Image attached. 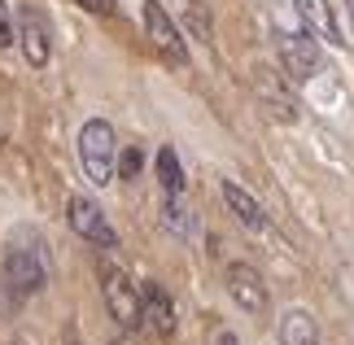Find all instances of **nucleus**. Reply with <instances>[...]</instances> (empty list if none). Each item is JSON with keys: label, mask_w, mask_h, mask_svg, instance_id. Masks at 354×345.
Masks as SVG:
<instances>
[{"label": "nucleus", "mask_w": 354, "mask_h": 345, "mask_svg": "<svg viewBox=\"0 0 354 345\" xmlns=\"http://www.w3.org/2000/svg\"><path fill=\"white\" fill-rule=\"evenodd\" d=\"M276 48H280V66H284V79H289V84H306V79L319 71V48H315V39H310V35L280 31L276 35Z\"/></svg>", "instance_id": "nucleus-6"}, {"label": "nucleus", "mask_w": 354, "mask_h": 345, "mask_svg": "<svg viewBox=\"0 0 354 345\" xmlns=\"http://www.w3.org/2000/svg\"><path fill=\"white\" fill-rule=\"evenodd\" d=\"M75 5H84L88 13H110V9H114V0H75Z\"/></svg>", "instance_id": "nucleus-18"}, {"label": "nucleus", "mask_w": 354, "mask_h": 345, "mask_svg": "<svg viewBox=\"0 0 354 345\" xmlns=\"http://www.w3.org/2000/svg\"><path fill=\"white\" fill-rule=\"evenodd\" d=\"M140 18H145V31H149V39H153V48L162 53V57H167L171 66H188V44H184V35L175 31L171 13L162 9L158 0H145Z\"/></svg>", "instance_id": "nucleus-4"}, {"label": "nucleus", "mask_w": 354, "mask_h": 345, "mask_svg": "<svg viewBox=\"0 0 354 345\" xmlns=\"http://www.w3.org/2000/svg\"><path fill=\"white\" fill-rule=\"evenodd\" d=\"M13 44V18H9V5L0 0V48Z\"/></svg>", "instance_id": "nucleus-16"}, {"label": "nucleus", "mask_w": 354, "mask_h": 345, "mask_svg": "<svg viewBox=\"0 0 354 345\" xmlns=\"http://www.w3.org/2000/svg\"><path fill=\"white\" fill-rule=\"evenodd\" d=\"M162 223H167L171 236H193V232H197L193 205H188L184 192H162Z\"/></svg>", "instance_id": "nucleus-13"}, {"label": "nucleus", "mask_w": 354, "mask_h": 345, "mask_svg": "<svg viewBox=\"0 0 354 345\" xmlns=\"http://www.w3.org/2000/svg\"><path fill=\"white\" fill-rule=\"evenodd\" d=\"M101 297H105V310H110V319L122 328V333H136V328L145 324V315H140V288H136L127 280V271L114 267L110 258H101Z\"/></svg>", "instance_id": "nucleus-2"}, {"label": "nucleus", "mask_w": 354, "mask_h": 345, "mask_svg": "<svg viewBox=\"0 0 354 345\" xmlns=\"http://www.w3.org/2000/svg\"><path fill=\"white\" fill-rule=\"evenodd\" d=\"M223 201H227V210H232V214H236L250 232H258V236H267V232H271L267 214H263V205H258L250 192L236 184V179H223Z\"/></svg>", "instance_id": "nucleus-9"}, {"label": "nucleus", "mask_w": 354, "mask_h": 345, "mask_svg": "<svg viewBox=\"0 0 354 345\" xmlns=\"http://www.w3.org/2000/svg\"><path fill=\"white\" fill-rule=\"evenodd\" d=\"M114 162H118V136H114V127L105 118L84 122V131H79V167H84V175L97 188H105V184H114Z\"/></svg>", "instance_id": "nucleus-1"}, {"label": "nucleus", "mask_w": 354, "mask_h": 345, "mask_svg": "<svg viewBox=\"0 0 354 345\" xmlns=\"http://www.w3.org/2000/svg\"><path fill=\"white\" fill-rule=\"evenodd\" d=\"M227 293H232V301L241 310H250V315H263L267 301H271L263 275H258V267H250V262H232V267H227Z\"/></svg>", "instance_id": "nucleus-8"}, {"label": "nucleus", "mask_w": 354, "mask_h": 345, "mask_svg": "<svg viewBox=\"0 0 354 345\" xmlns=\"http://www.w3.org/2000/svg\"><path fill=\"white\" fill-rule=\"evenodd\" d=\"M66 218H71L75 236H84L92 245H101V250H114L118 245V232L110 227V218H105V210L92 197H71V205H66Z\"/></svg>", "instance_id": "nucleus-5"}, {"label": "nucleus", "mask_w": 354, "mask_h": 345, "mask_svg": "<svg viewBox=\"0 0 354 345\" xmlns=\"http://www.w3.org/2000/svg\"><path fill=\"white\" fill-rule=\"evenodd\" d=\"M48 280V262L39 250H26V245L13 241L9 250H5V284H9V293H18V297H31L39 293Z\"/></svg>", "instance_id": "nucleus-3"}, {"label": "nucleus", "mask_w": 354, "mask_h": 345, "mask_svg": "<svg viewBox=\"0 0 354 345\" xmlns=\"http://www.w3.org/2000/svg\"><path fill=\"white\" fill-rule=\"evenodd\" d=\"M297 13H302L306 31L324 39V44H342V26H337V13L328 9V0H293Z\"/></svg>", "instance_id": "nucleus-10"}, {"label": "nucleus", "mask_w": 354, "mask_h": 345, "mask_svg": "<svg viewBox=\"0 0 354 345\" xmlns=\"http://www.w3.org/2000/svg\"><path fill=\"white\" fill-rule=\"evenodd\" d=\"M258 92L267 96L271 105H276V114L289 122V118H297V105L289 101V92H284V75H276V71H258Z\"/></svg>", "instance_id": "nucleus-14"}, {"label": "nucleus", "mask_w": 354, "mask_h": 345, "mask_svg": "<svg viewBox=\"0 0 354 345\" xmlns=\"http://www.w3.org/2000/svg\"><path fill=\"white\" fill-rule=\"evenodd\" d=\"M18 44H22V57L31 66H48V57H53V26H48V18L35 5L18 9Z\"/></svg>", "instance_id": "nucleus-7"}, {"label": "nucleus", "mask_w": 354, "mask_h": 345, "mask_svg": "<svg viewBox=\"0 0 354 345\" xmlns=\"http://www.w3.org/2000/svg\"><path fill=\"white\" fill-rule=\"evenodd\" d=\"M140 315H145V319L158 328L162 337H171V333H175V310H171V297L162 293V284H153V280H145V284H140Z\"/></svg>", "instance_id": "nucleus-11"}, {"label": "nucleus", "mask_w": 354, "mask_h": 345, "mask_svg": "<svg viewBox=\"0 0 354 345\" xmlns=\"http://www.w3.org/2000/svg\"><path fill=\"white\" fill-rule=\"evenodd\" d=\"M276 337H280V345H319L315 315H310V310H284Z\"/></svg>", "instance_id": "nucleus-12"}, {"label": "nucleus", "mask_w": 354, "mask_h": 345, "mask_svg": "<svg viewBox=\"0 0 354 345\" xmlns=\"http://www.w3.org/2000/svg\"><path fill=\"white\" fill-rule=\"evenodd\" d=\"M214 345H236V337L232 333H214Z\"/></svg>", "instance_id": "nucleus-19"}, {"label": "nucleus", "mask_w": 354, "mask_h": 345, "mask_svg": "<svg viewBox=\"0 0 354 345\" xmlns=\"http://www.w3.org/2000/svg\"><path fill=\"white\" fill-rule=\"evenodd\" d=\"M158 184H162V192H184V167L171 144L158 149Z\"/></svg>", "instance_id": "nucleus-15"}, {"label": "nucleus", "mask_w": 354, "mask_h": 345, "mask_svg": "<svg viewBox=\"0 0 354 345\" xmlns=\"http://www.w3.org/2000/svg\"><path fill=\"white\" fill-rule=\"evenodd\" d=\"M346 13H350V26H354V0H346Z\"/></svg>", "instance_id": "nucleus-20"}, {"label": "nucleus", "mask_w": 354, "mask_h": 345, "mask_svg": "<svg viewBox=\"0 0 354 345\" xmlns=\"http://www.w3.org/2000/svg\"><path fill=\"white\" fill-rule=\"evenodd\" d=\"M136 171H140V153H136V149H127V153H122V171H118V175H122V179H131Z\"/></svg>", "instance_id": "nucleus-17"}, {"label": "nucleus", "mask_w": 354, "mask_h": 345, "mask_svg": "<svg viewBox=\"0 0 354 345\" xmlns=\"http://www.w3.org/2000/svg\"><path fill=\"white\" fill-rule=\"evenodd\" d=\"M110 345H131V341H127V337H114V341H110Z\"/></svg>", "instance_id": "nucleus-21"}]
</instances>
